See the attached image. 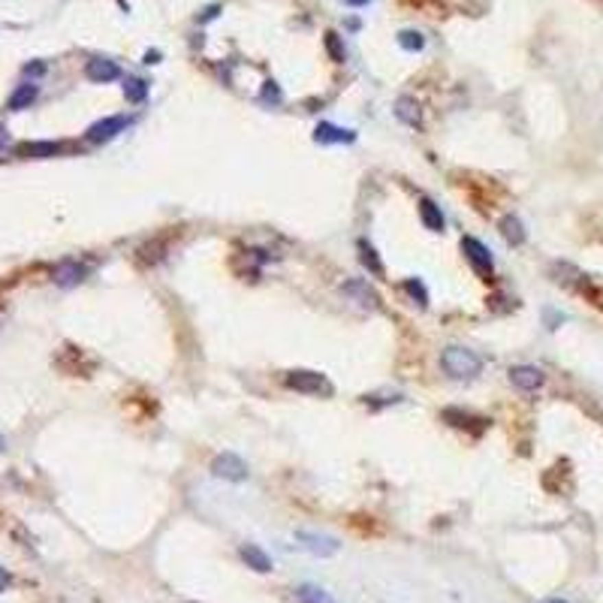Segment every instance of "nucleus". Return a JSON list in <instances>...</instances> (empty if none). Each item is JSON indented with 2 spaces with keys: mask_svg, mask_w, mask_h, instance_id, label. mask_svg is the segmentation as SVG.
Listing matches in <instances>:
<instances>
[{
  "mask_svg": "<svg viewBox=\"0 0 603 603\" xmlns=\"http://www.w3.org/2000/svg\"><path fill=\"white\" fill-rule=\"evenodd\" d=\"M440 365L449 377L456 380H468V377H477L480 368H483V359L468 347H447L440 353Z\"/></svg>",
  "mask_w": 603,
  "mask_h": 603,
  "instance_id": "f257e3e1",
  "label": "nucleus"
},
{
  "mask_svg": "<svg viewBox=\"0 0 603 603\" xmlns=\"http://www.w3.org/2000/svg\"><path fill=\"white\" fill-rule=\"evenodd\" d=\"M284 383L289 389H296V392H305V395H329L332 392L329 380H326L320 371H305V368L302 371H289L284 377Z\"/></svg>",
  "mask_w": 603,
  "mask_h": 603,
  "instance_id": "f03ea898",
  "label": "nucleus"
},
{
  "mask_svg": "<svg viewBox=\"0 0 603 603\" xmlns=\"http://www.w3.org/2000/svg\"><path fill=\"white\" fill-rule=\"evenodd\" d=\"M462 254H464V259H468L471 265H474L477 274H483V278H492L495 263H492V254H488V248H486L483 241H477L474 235H464V239H462Z\"/></svg>",
  "mask_w": 603,
  "mask_h": 603,
  "instance_id": "7ed1b4c3",
  "label": "nucleus"
},
{
  "mask_svg": "<svg viewBox=\"0 0 603 603\" xmlns=\"http://www.w3.org/2000/svg\"><path fill=\"white\" fill-rule=\"evenodd\" d=\"M211 474L220 480H230V483H241V480H248V464L235 453H220L211 462Z\"/></svg>",
  "mask_w": 603,
  "mask_h": 603,
  "instance_id": "20e7f679",
  "label": "nucleus"
},
{
  "mask_svg": "<svg viewBox=\"0 0 603 603\" xmlns=\"http://www.w3.org/2000/svg\"><path fill=\"white\" fill-rule=\"evenodd\" d=\"M296 540L302 543V549H308L311 555H320V558H329L341 549V543L329 534H317V531H296Z\"/></svg>",
  "mask_w": 603,
  "mask_h": 603,
  "instance_id": "39448f33",
  "label": "nucleus"
},
{
  "mask_svg": "<svg viewBox=\"0 0 603 603\" xmlns=\"http://www.w3.org/2000/svg\"><path fill=\"white\" fill-rule=\"evenodd\" d=\"M127 124H130V118H124V115H109V118L97 121V124H91L88 133H85V139H88V142H109V139H115L118 133H124Z\"/></svg>",
  "mask_w": 603,
  "mask_h": 603,
  "instance_id": "423d86ee",
  "label": "nucleus"
},
{
  "mask_svg": "<svg viewBox=\"0 0 603 603\" xmlns=\"http://www.w3.org/2000/svg\"><path fill=\"white\" fill-rule=\"evenodd\" d=\"M85 274H88V265H82L79 259H60L55 265V272H51V278H55L58 287H75L85 281Z\"/></svg>",
  "mask_w": 603,
  "mask_h": 603,
  "instance_id": "0eeeda50",
  "label": "nucleus"
},
{
  "mask_svg": "<svg viewBox=\"0 0 603 603\" xmlns=\"http://www.w3.org/2000/svg\"><path fill=\"white\" fill-rule=\"evenodd\" d=\"M510 383L519 386L522 392H537L543 386V371L537 365H516V368H510Z\"/></svg>",
  "mask_w": 603,
  "mask_h": 603,
  "instance_id": "6e6552de",
  "label": "nucleus"
},
{
  "mask_svg": "<svg viewBox=\"0 0 603 603\" xmlns=\"http://www.w3.org/2000/svg\"><path fill=\"white\" fill-rule=\"evenodd\" d=\"M85 75L91 82H97V85H106V82L121 79V67L115 64V60H109V58H94V60H88Z\"/></svg>",
  "mask_w": 603,
  "mask_h": 603,
  "instance_id": "1a4fd4ad",
  "label": "nucleus"
},
{
  "mask_svg": "<svg viewBox=\"0 0 603 603\" xmlns=\"http://www.w3.org/2000/svg\"><path fill=\"white\" fill-rule=\"evenodd\" d=\"M356 139V133L353 130H344V127H335V124H317V130H314V142H320V145H350Z\"/></svg>",
  "mask_w": 603,
  "mask_h": 603,
  "instance_id": "9d476101",
  "label": "nucleus"
},
{
  "mask_svg": "<svg viewBox=\"0 0 603 603\" xmlns=\"http://www.w3.org/2000/svg\"><path fill=\"white\" fill-rule=\"evenodd\" d=\"M419 220H423V226L431 233H444V226H447V217H444V211H440V205H434L429 196L419 200Z\"/></svg>",
  "mask_w": 603,
  "mask_h": 603,
  "instance_id": "9b49d317",
  "label": "nucleus"
},
{
  "mask_svg": "<svg viewBox=\"0 0 603 603\" xmlns=\"http://www.w3.org/2000/svg\"><path fill=\"white\" fill-rule=\"evenodd\" d=\"M341 289H344V293L350 296V299H356V302H359L362 308H377V302H380V299H377V293H374V289L368 287V281H362V278L347 281V284L341 287Z\"/></svg>",
  "mask_w": 603,
  "mask_h": 603,
  "instance_id": "f8f14e48",
  "label": "nucleus"
},
{
  "mask_svg": "<svg viewBox=\"0 0 603 603\" xmlns=\"http://www.w3.org/2000/svg\"><path fill=\"white\" fill-rule=\"evenodd\" d=\"M239 555H241V561L248 564L250 570H257V574H269V570H272V558L257 543H244L239 549Z\"/></svg>",
  "mask_w": 603,
  "mask_h": 603,
  "instance_id": "ddd939ff",
  "label": "nucleus"
},
{
  "mask_svg": "<svg viewBox=\"0 0 603 603\" xmlns=\"http://www.w3.org/2000/svg\"><path fill=\"white\" fill-rule=\"evenodd\" d=\"M395 118L407 127H423V112H419L414 97H399V103H395Z\"/></svg>",
  "mask_w": 603,
  "mask_h": 603,
  "instance_id": "4468645a",
  "label": "nucleus"
},
{
  "mask_svg": "<svg viewBox=\"0 0 603 603\" xmlns=\"http://www.w3.org/2000/svg\"><path fill=\"white\" fill-rule=\"evenodd\" d=\"M60 148H64L60 142H25L19 148V154L21 157H34V160H45V157L60 154Z\"/></svg>",
  "mask_w": 603,
  "mask_h": 603,
  "instance_id": "2eb2a0df",
  "label": "nucleus"
},
{
  "mask_svg": "<svg viewBox=\"0 0 603 603\" xmlns=\"http://www.w3.org/2000/svg\"><path fill=\"white\" fill-rule=\"evenodd\" d=\"M40 97V88L34 85V82H25V85H19L12 91V97H10V109L12 112H21V109H27L30 103Z\"/></svg>",
  "mask_w": 603,
  "mask_h": 603,
  "instance_id": "dca6fc26",
  "label": "nucleus"
},
{
  "mask_svg": "<svg viewBox=\"0 0 603 603\" xmlns=\"http://www.w3.org/2000/svg\"><path fill=\"white\" fill-rule=\"evenodd\" d=\"M501 235L507 239V244H522L525 241V226H522V220H519L516 215H507V217H501Z\"/></svg>",
  "mask_w": 603,
  "mask_h": 603,
  "instance_id": "f3484780",
  "label": "nucleus"
},
{
  "mask_svg": "<svg viewBox=\"0 0 603 603\" xmlns=\"http://www.w3.org/2000/svg\"><path fill=\"white\" fill-rule=\"evenodd\" d=\"M296 600L299 603H335V598L329 591H323L320 585H311V582H305V585L296 589Z\"/></svg>",
  "mask_w": 603,
  "mask_h": 603,
  "instance_id": "a211bd4d",
  "label": "nucleus"
},
{
  "mask_svg": "<svg viewBox=\"0 0 603 603\" xmlns=\"http://www.w3.org/2000/svg\"><path fill=\"white\" fill-rule=\"evenodd\" d=\"M359 263L374 274V278H383V263H380L377 250H374L368 241H359Z\"/></svg>",
  "mask_w": 603,
  "mask_h": 603,
  "instance_id": "6ab92c4d",
  "label": "nucleus"
},
{
  "mask_svg": "<svg viewBox=\"0 0 603 603\" xmlns=\"http://www.w3.org/2000/svg\"><path fill=\"white\" fill-rule=\"evenodd\" d=\"M124 97H127V103H145V97H148V82L145 79H127L124 82Z\"/></svg>",
  "mask_w": 603,
  "mask_h": 603,
  "instance_id": "aec40b11",
  "label": "nucleus"
},
{
  "mask_svg": "<svg viewBox=\"0 0 603 603\" xmlns=\"http://www.w3.org/2000/svg\"><path fill=\"white\" fill-rule=\"evenodd\" d=\"M399 45L404 51H419L425 45V36L419 34V30H401V34H399Z\"/></svg>",
  "mask_w": 603,
  "mask_h": 603,
  "instance_id": "412c9836",
  "label": "nucleus"
},
{
  "mask_svg": "<svg viewBox=\"0 0 603 603\" xmlns=\"http://www.w3.org/2000/svg\"><path fill=\"white\" fill-rule=\"evenodd\" d=\"M404 293L414 296L423 308L429 305V293H425V287H423V281H419V278H407V281H404Z\"/></svg>",
  "mask_w": 603,
  "mask_h": 603,
  "instance_id": "4be33fe9",
  "label": "nucleus"
},
{
  "mask_svg": "<svg viewBox=\"0 0 603 603\" xmlns=\"http://www.w3.org/2000/svg\"><path fill=\"white\" fill-rule=\"evenodd\" d=\"M259 97H263V103H274L278 106L281 100H284V94H281V88H278V82H263V91H259Z\"/></svg>",
  "mask_w": 603,
  "mask_h": 603,
  "instance_id": "5701e85b",
  "label": "nucleus"
},
{
  "mask_svg": "<svg viewBox=\"0 0 603 603\" xmlns=\"http://www.w3.org/2000/svg\"><path fill=\"white\" fill-rule=\"evenodd\" d=\"M326 49H329V55H332V60H344V45H341V36L335 34V30H329L326 34Z\"/></svg>",
  "mask_w": 603,
  "mask_h": 603,
  "instance_id": "b1692460",
  "label": "nucleus"
},
{
  "mask_svg": "<svg viewBox=\"0 0 603 603\" xmlns=\"http://www.w3.org/2000/svg\"><path fill=\"white\" fill-rule=\"evenodd\" d=\"M43 73H45V64H43V60H34V64L25 67V75H43Z\"/></svg>",
  "mask_w": 603,
  "mask_h": 603,
  "instance_id": "393cba45",
  "label": "nucleus"
},
{
  "mask_svg": "<svg viewBox=\"0 0 603 603\" xmlns=\"http://www.w3.org/2000/svg\"><path fill=\"white\" fill-rule=\"evenodd\" d=\"M217 12H220V6H217V3H211V6H209V10H205V12L200 15V19H202V21H211V19H215V15H217Z\"/></svg>",
  "mask_w": 603,
  "mask_h": 603,
  "instance_id": "a878e982",
  "label": "nucleus"
},
{
  "mask_svg": "<svg viewBox=\"0 0 603 603\" xmlns=\"http://www.w3.org/2000/svg\"><path fill=\"white\" fill-rule=\"evenodd\" d=\"M160 60V51L154 49V51H145V64H157Z\"/></svg>",
  "mask_w": 603,
  "mask_h": 603,
  "instance_id": "bb28decb",
  "label": "nucleus"
},
{
  "mask_svg": "<svg viewBox=\"0 0 603 603\" xmlns=\"http://www.w3.org/2000/svg\"><path fill=\"white\" fill-rule=\"evenodd\" d=\"M6 585H10V574H6V570H3V567H0V591H3V589H6Z\"/></svg>",
  "mask_w": 603,
  "mask_h": 603,
  "instance_id": "cd10ccee",
  "label": "nucleus"
},
{
  "mask_svg": "<svg viewBox=\"0 0 603 603\" xmlns=\"http://www.w3.org/2000/svg\"><path fill=\"white\" fill-rule=\"evenodd\" d=\"M344 3H347V6H368L371 0H344Z\"/></svg>",
  "mask_w": 603,
  "mask_h": 603,
  "instance_id": "c85d7f7f",
  "label": "nucleus"
},
{
  "mask_svg": "<svg viewBox=\"0 0 603 603\" xmlns=\"http://www.w3.org/2000/svg\"><path fill=\"white\" fill-rule=\"evenodd\" d=\"M6 142H10V133H6V130H3V127H0V148H3V145H6Z\"/></svg>",
  "mask_w": 603,
  "mask_h": 603,
  "instance_id": "c756f323",
  "label": "nucleus"
},
{
  "mask_svg": "<svg viewBox=\"0 0 603 603\" xmlns=\"http://www.w3.org/2000/svg\"><path fill=\"white\" fill-rule=\"evenodd\" d=\"M540 603H567V600H561V598H546V600H540Z\"/></svg>",
  "mask_w": 603,
  "mask_h": 603,
  "instance_id": "7c9ffc66",
  "label": "nucleus"
},
{
  "mask_svg": "<svg viewBox=\"0 0 603 603\" xmlns=\"http://www.w3.org/2000/svg\"><path fill=\"white\" fill-rule=\"evenodd\" d=\"M0 447H3V440H0Z\"/></svg>",
  "mask_w": 603,
  "mask_h": 603,
  "instance_id": "2f4dec72",
  "label": "nucleus"
}]
</instances>
